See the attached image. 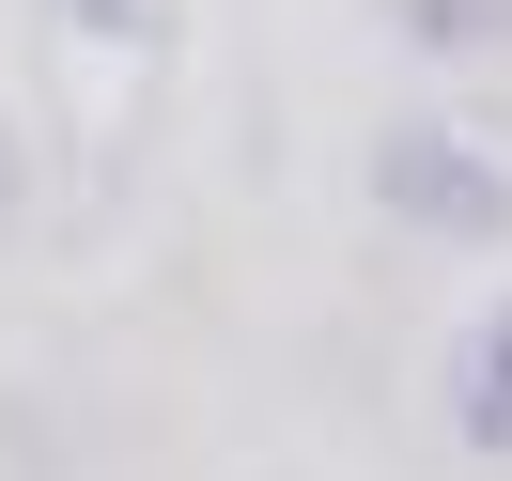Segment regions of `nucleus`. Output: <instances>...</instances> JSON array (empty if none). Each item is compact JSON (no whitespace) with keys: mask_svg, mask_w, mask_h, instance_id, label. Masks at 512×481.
I'll return each instance as SVG.
<instances>
[{"mask_svg":"<svg viewBox=\"0 0 512 481\" xmlns=\"http://www.w3.org/2000/svg\"><path fill=\"white\" fill-rule=\"evenodd\" d=\"M0 233H16V125H0Z\"/></svg>","mask_w":512,"mask_h":481,"instance_id":"obj_5","label":"nucleus"},{"mask_svg":"<svg viewBox=\"0 0 512 481\" xmlns=\"http://www.w3.org/2000/svg\"><path fill=\"white\" fill-rule=\"evenodd\" d=\"M450 435L512 466V295H497V311L466 326V342H450Z\"/></svg>","mask_w":512,"mask_h":481,"instance_id":"obj_2","label":"nucleus"},{"mask_svg":"<svg viewBox=\"0 0 512 481\" xmlns=\"http://www.w3.org/2000/svg\"><path fill=\"white\" fill-rule=\"evenodd\" d=\"M63 16H78V32H94V47H156L171 16H187V0H63Z\"/></svg>","mask_w":512,"mask_h":481,"instance_id":"obj_4","label":"nucleus"},{"mask_svg":"<svg viewBox=\"0 0 512 481\" xmlns=\"http://www.w3.org/2000/svg\"><path fill=\"white\" fill-rule=\"evenodd\" d=\"M419 47H512V0H388Z\"/></svg>","mask_w":512,"mask_h":481,"instance_id":"obj_3","label":"nucleus"},{"mask_svg":"<svg viewBox=\"0 0 512 481\" xmlns=\"http://www.w3.org/2000/svg\"><path fill=\"white\" fill-rule=\"evenodd\" d=\"M373 202L435 249H512V156L466 125H388L373 140Z\"/></svg>","mask_w":512,"mask_h":481,"instance_id":"obj_1","label":"nucleus"}]
</instances>
